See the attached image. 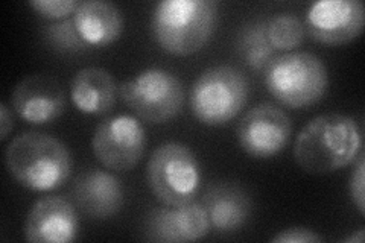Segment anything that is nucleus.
Here are the masks:
<instances>
[{
	"instance_id": "obj_4",
	"label": "nucleus",
	"mask_w": 365,
	"mask_h": 243,
	"mask_svg": "<svg viewBox=\"0 0 365 243\" xmlns=\"http://www.w3.org/2000/svg\"><path fill=\"white\" fill-rule=\"evenodd\" d=\"M271 96L289 108H304L322 100L329 86L324 63L311 52H289L274 58L265 71Z\"/></svg>"
},
{
	"instance_id": "obj_19",
	"label": "nucleus",
	"mask_w": 365,
	"mask_h": 243,
	"mask_svg": "<svg viewBox=\"0 0 365 243\" xmlns=\"http://www.w3.org/2000/svg\"><path fill=\"white\" fill-rule=\"evenodd\" d=\"M304 33L303 20L294 14H276L267 20V36L274 51L297 49L303 43Z\"/></svg>"
},
{
	"instance_id": "obj_18",
	"label": "nucleus",
	"mask_w": 365,
	"mask_h": 243,
	"mask_svg": "<svg viewBox=\"0 0 365 243\" xmlns=\"http://www.w3.org/2000/svg\"><path fill=\"white\" fill-rule=\"evenodd\" d=\"M267 20L255 19L247 21L236 36V53L241 61L253 71H267L276 58V51L267 36Z\"/></svg>"
},
{
	"instance_id": "obj_6",
	"label": "nucleus",
	"mask_w": 365,
	"mask_h": 243,
	"mask_svg": "<svg viewBox=\"0 0 365 243\" xmlns=\"http://www.w3.org/2000/svg\"><path fill=\"white\" fill-rule=\"evenodd\" d=\"M146 180L163 205H185L201 186V166L193 150L180 142H165L148 160Z\"/></svg>"
},
{
	"instance_id": "obj_5",
	"label": "nucleus",
	"mask_w": 365,
	"mask_h": 243,
	"mask_svg": "<svg viewBox=\"0 0 365 243\" xmlns=\"http://www.w3.org/2000/svg\"><path fill=\"white\" fill-rule=\"evenodd\" d=\"M250 84L247 76L232 66H215L204 71L190 88V110L207 126L232 122L247 105Z\"/></svg>"
},
{
	"instance_id": "obj_24",
	"label": "nucleus",
	"mask_w": 365,
	"mask_h": 243,
	"mask_svg": "<svg viewBox=\"0 0 365 243\" xmlns=\"http://www.w3.org/2000/svg\"><path fill=\"white\" fill-rule=\"evenodd\" d=\"M14 128V120L5 102L0 103V140L5 142Z\"/></svg>"
},
{
	"instance_id": "obj_22",
	"label": "nucleus",
	"mask_w": 365,
	"mask_h": 243,
	"mask_svg": "<svg viewBox=\"0 0 365 243\" xmlns=\"http://www.w3.org/2000/svg\"><path fill=\"white\" fill-rule=\"evenodd\" d=\"M355 169H353L350 181H349V192L350 198L355 204L356 210L361 216L365 214V154L364 150L355 160Z\"/></svg>"
},
{
	"instance_id": "obj_16",
	"label": "nucleus",
	"mask_w": 365,
	"mask_h": 243,
	"mask_svg": "<svg viewBox=\"0 0 365 243\" xmlns=\"http://www.w3.org/2000/svg\"><path fill=\"white\" fill-rule=\"evenodd\" d=\"M120 88L110 72L101 67H86L71 81V99L76 110L88 115H102L116 105Z\"/></svg>"
},
{
	"instance_id": "obj_20",
	"label": "nucleus",
	"mask_w": 365,
	"mask_h": 243,
	"mask_svg": "<svg viewBox=\"0 0 365 243\" xmlns=\"http://www.w3.org/2000/svg\"><path fill=\"white\" fill-rule=\"evenodd\" d=\"M41 36L44 43L56 53L75 55L90 49V46L78 33L72 17L46 25Z\"/></svg>"
},
{
	"instance_id": "obj_3",
	"label": "nucleus",
	"mask_w": 365,
	"mask_h": 243,
	"mask_svg": "<svg viewBox=\"0 0 365 243\" xmlns=\"http://www.w3.org/2000/svg\"><path fill=\"white\" fill-rule=\"evenodd\" d=\"M218 2L215 0H163L151 14V33L160 49L187 56L200 52L216 29Z\"/></svg>"
},
{
	"instance_id": "obj_1",
	"label": "nucleus",
	"mask_w": 365,
	"mask_h": 243,
	"mask_svg": "<svg viewBox=\"0 0 365 243\" xmlns=\"http://www.w3.org/2000/svg\"><path fill=\"white\" fill-rule=\"evenodd\" d=\"M362 152V130L346 114L317 115L297 135L294 158L306 173L327 175L355 163Z\"/></svg>"
},
{
	"instance_id": "obj_11",
	"label": "nucleus",
	"mask_w": 365,
	"mask_h": 243,
	"mask_svg": "<svg viewBox=\"0 0 365 243\" xmlns=\"http://www.w3.org/2000/svg\"><path fill=\"white\" fill-rule=\"evenodd\" d=\"M210 221L201 202L153 208L143 221V239L158 243H186L210 233Z\"/></svg>"
},
{
	"instance_id": "obj_2",
	"label": "nucleus",
	"mask_w": 365,
	"mask_h": 243,
	"mask_svg": "<svg viewBox=\"0 0 365 243\" xmlns=\"http://www.w3.org/2000/svg\"><path fill=\"white\" fill-rule=\"evenodd\" d=\"M8 173L21 187L52 192L71 178L72 157L67 146L44 133L28 131L13 138L5 150Z\"/></svg>"
},
{
	"instance_id": "obj_15",
	"label": "nucleus",
	"mask_w": 365,
	"mask_h": 243,
	"mask_svg": "<svg viewBox=\"0 0 365 243\" xmlns=\"http://www.w3.org/2000/svg\"><path fill=\"white\" fill-rule=\"evenodd\" d=\"M212 228L220 233L241 229L251 216L253 202L247 190L236 182L220 181L205 190L201 200Z\"/></svg>"
},
{
	"instance_id": "obj_12",
	"label": "nucleus",
	"mask_w": 365,
	"mask_h": 243,
	"mask_svg": "<svg viewBox=\"0 0 365 243\" xmlns=\"http://www.w3.org/2000/svg\"><path fill=\"white\" fill-rule=\"evenodd\" d=\"M11 105L20 119L31 125H44L60 118L67 100L61 84L53 76L34 73L16 84Z\"/></svg>"
},
{
	"instance_id": "obj_23",
	"label": "nucleus",
	"mask_w": 365,
	"mask_h": 243,
	"mask_svg": "<svg viewBox=\"0 0 365 243\" xmlns=\"http://www.w3.org/2000/svg\"><path fill=\"white\" fill-rule=\"evenodd\" d=\"M272 243H322L324 237L306 227H291L282 229L271 239Z\"/></svg>"
},
{
	"instance_id": "obj_21",
	"label": "nucleus",
	"mask_w": 365,
	"mask_h": 243,
	"mask_svg": "<svg viewBox=\"0 0 365 243\" xmlns=\"http://www.w3.org/2000/svg\"><path fill=\"white\" fill-rule=\"evenodd\" d=\"M81 5L79 0H29V6L48 20L71 19Z\"/></svg>"
},
{
	"instance_id": "obj_9",
	"label": "nucleus",
	"mask_w": 365,
	"mask_h": 243,
	"mask_svg": "<svg viewBox=\"0 0 365 243\" xmlns=\"http://www.w3.org/2000/svg\"><path fill=\"white\" fill-rule=\"evenodd\" d=\"M303 23L314 41L344 46L362 33L365 6L361 0H318L307 9Z\"/></svg>"
},
{
	"instance_id": "obj_17",
	"label": "nucleus",
	"mask_w": 365,
	"mask_h": 243,
	"mask_svg": "<svg viewBox=\"0 0 365 243\" xmlns=\"http://www.w3.org/2000/svg\"><path fill=\"white\" fill-rule=\"evenodd\" d=\"M73 23L90 48H106L118 41L123 32L120 9L104 0H86L73 14Z\"/></svg>"
},
{
	"instance_id": "obj_13",
	"label": "nucleus",
	"mask_w": 365,
	"mask_h": 243,
	"mask_svg": "<svg viewBox=\"0 0 365 243\" xmlns=\"http://www.w3.org/2000/svg\"><path fill=\"white\" fill-rule=\"evenodd\" d=\"M79 217L75 205L63 196H43L28 212L23 236L31 243H68L78 237Z\"/></svg>"
},
{
	"instance_id": "obj_10",
	"label": "nucleus",
	"mask_w": 365,
	"mask_h": 243,
	"mask_svg": "<svg viewBox=\"0 0 365 243\" xmlns=\"http://www.w3.org/2000/svg\"><path fill=\"white\" fill-rule=\"evenodd\" d=\"M237 142L255 158H271L288 146L292 134L289 115L274 103L251 108L237 125Z\"/></svg>"
},
{
	"instance_id": "obj_25",
	"label": "nucleus",
	"mask_w": 365,
	"mask_h": 243,
	"mask_svg": "<svg viewBox=\"0 0 365 243\" xmlns=\"http://www.w3.org/2000/svg\"><path fill=\"white\" fill-rule=\"evenodd\" d=\"M365 240V228H359L358 231H355V233L349 234L347 237L342 239V242L344 243H364Z\"/></svg>"
},
{
	"instance_id": "obj_14",
	"label": "nucleus",
	"mask_w": 365,
	"mask_h": 243,
	"mask_svg": "<svg viewBox=\"0 0 365 243\" xmlns=\"http://www.w3.org/2000/svg\"><path fill=\"white\" fill-rule=\"evenodd\" d=\"M72 192L79 210L99 221L118 214L125 202L122 182L107 170L90 169L83 172L76 177Z\"/></svg>"
},
{
	"instance_id": "obj_7",
	"label": "nucleus",
	"mask_w": 365,
	"mask_h": 243,
	"mask_svg": "<svg viewBox=\"0 0 365 243\" xmlns=\"http://www.w3.org/2000/svg\"><path fill=\"white\" fill-rule=\"evenodd\" d=\"M120 98L146 123H166L180 114L185 103L181 81L166 68H145L120 86Z\"/></svg>"
},
{
	"instance_id": "obj_8",
	"label": "nucleus",
	"mask_w": 365,
	"mask_h": 243,
	"mask_svg": "<svg viewBox=\"0 0 365 243\" xmlns=\"http://www.w3.org/2000/svg\"><path fill=\"white\" fill-rule=\"evenodd\" d=\"M146 148L142 122L130 114L102 120L91 138L99 163L114 172H128L140 163Z\"/></svg>"
}]
</instances>
